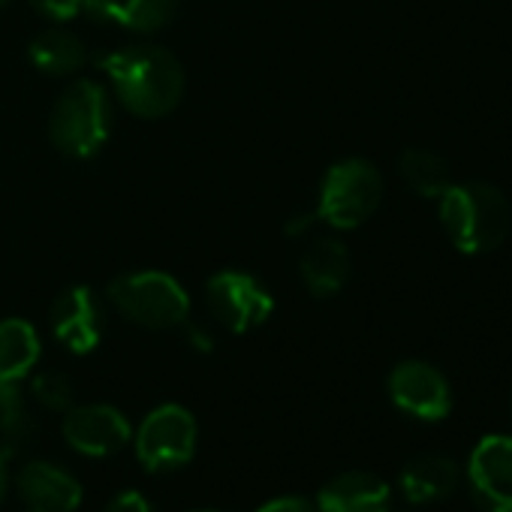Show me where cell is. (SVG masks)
Returning <instances> with one entry per match:
<instances>
[{
    "instance_id": "obj_1",
    "label": "cell",
    "mask_w": 512,
    "mask_h": 512,
    "mask_svg": "<svg viewBox=\"0 0 512 512\" xmlns=\"http://www.w3.org/2000/svg\"><path fill=\"white\" fill-rule=\"evenodd\" d=\"M118 100L139 118L169 115L184 94V70L178 58L160 46H130L97 58Z\"/></svg>"
},
{
    "instance_id": "obj_2",
    "label": "cell",
    "mask_w": 512,
    "mask_h": 512,
    "mask_svg": "<svg viewBox=\"0 0 512 512\" xmlns=\"http://www.w3.org/2000/svg\"><path fill=\"white\" fill-rule=\"evenodd\" d=\"M440 223L461 253L476 256L503 244L512 208L506 196L485 181L449 184L440 193Z\"/></svg>"
},
{
    "instance_id": "obj_3",
    "label": "cell",
    "mask_w": 512,
    "mask_h": 512,
    "mask_svg": "<svg viewBox=\"0 0 512 512\" xmlns=\"http://www.w3.org/2000/svg\"><path fill=\"white\" fill-rule=\"evenodd\" d=\"M112 130V106L109 94L94 79L73 82L55 103L49 133L61 154L85 160L94 157Z\"/></svg>"
},
{
    "instance_id": "obj_4",
    "label": "cell",
    "mask_w": 512,
    "mask_h": 512,
    "mask_svg": "<svg viewBox=\"0 0 512 512\" xmlns=\"http://www.w3.org/2000/svg\"><path fill=\"white\" fill-rule=\"evenodd\" d=\"M109 302L136 326L175 329L190 317V299L184 287L163 272H133L109 284Z\"/></svg>"
},
{
    "instance_id": "obj_5",
    "label": "cell",
    "mask_w": 512,
    "mask_h": 512,
    "mask_svg": "<svg viewBox=\"0 0 512 512\" xmlns=\"http://www.w3.org/2000/svg\"><path fill=\"white\" fill-rule=\"evenodd\" d=\"M380 196L383 178L374 163L359 157L341 160L323 178L317 217L335 229H356L377 211Z\"/></svg>"
},
{
    "instance_id": "obj_6",
    "label": "cell",
    "mask_w": 512,
    "mask_h": 512,
    "mask_svg": "<svg viewBox=\"0 0 512 512\" xmlns=\"http://www.w3.org/2000/svg\"><path fill=\"white\" fill-rule=\"evenodd\" d=\"M196 452V419L181 404L154 407L136 431V458L151 473H175Z\"/></svg>"
},
{
    "instance_id": "obj_7",
    "label": "cell",
    "mask_w": 512,
    "mask_h": 512,
    "mask_svg": "<svg viewBox=\"0 0 512 512\" xmlns=\"http://www.w3.org/2000/svg\"><path fill=\"white\" fill-rule=\"evenodd\" d=\"M205 302L214 320L235 335L263 326L275 308L272 293L244 272H217L205 287Z\"/></svg>"
},
{
    "instance_id": "obj_8",
    "label": "cell",
    "mask_w": 512,
    "mask_h": 512,
    "mask_svg": "<svg viewBox=\"0 0 512 512\" xmlns=\"http://www.w3.org/2000/svg\"><path fill=\"white\" fill-rule=\"evenodd\" d=\"M470 497L482 512H512V437L488 434L467 461Z\"/></svg>"
},
{
    "instance_id": "obj_9",
    "label": "cell",
    "mask_w": 512,
    "mask_h": 512,
    "mask_svg": "<svg viewBox=\"0 0 512 512\" xmlns=\"http://www.w3.org/2000/svg\"><path fill=\"white\" fill-rule=\"evenodd\" d=\"M389 398L398 410L422 422H440L452 410V389L446 377L419 359L401 362L389 374Z\"/></svg>"
},
{
    "instance_id": "obj_10",
    "label": "cell",
    "mask_w": 512,
    "mask_h": 512,
    "mask_svg": "<svg viewBox=\"0 0 512 512\" xmlns=\"http://www.w3.org/2000/svg\"><path fill=\"white\" fill-rule=\"evenodd\" d=\"M61 431L67 446L88 458H109L130 440V422L112 404H73L64 413Z\"/></svg>"
},
{
    "instance_id": "obj_11",
    "label": "cell",
    "mask_w": 512,
    "mask_h": 512,
    "mask_svg": "<svg viewBox=\"0 0 512 512\" xmlns=\"http://www.w3.org/2000/svg\"><path fill=\"white\" fill-rule=\"evenodd\" d=\"M103 305L91 287H70L52 305V332L70 353H91L103 338Z\"/></svg>"
},
{
    "instance_id": "obj_12",
    "label": "cell",
    "mask_w": 512,
    "mask_h": 512,
    "mask_svg": "<svg viewBox=\"0 0 512 512\" xmlns=\"http://www.w3.org/2000/svg\"><path fill=\"white\" fill-rule=\"evenodd\" d=\"M16 491L28 512H76L82 503L79 479L52 461H28L16 476Z\"/></svg>"
},
{
    "instance_id": "obj_13",
    "label": "cell",
    "mask_w": 512,
    "mask_h": 512,
    "mask_svg": "<svg viewBox=\"0 0 512 512\" xmlns=\"http://www.w3.org/2000/svg\"><path fill=\"white\" fill-rule=\"evenodd\" d=\"M320 512H392L389 485L368 470H347L332 476L317 494Z\"/></svg>"
},
{
    "instance_id": "obj_14",
    "label": "cell",
    "mask_w": 512,
    "mask_h": 512,
    "mask_svg": "<svg viewBox=\"0 0 512 512\" xmlns=\"http://www.w3.org/2000/svg\"><path fill=\"white\" fill-rule=\"evenodd\" d=\"M181 7V0H85L82 10L109 25H121L133 34H157Z\"/></svg>"
},
{
    "instance_id": "obj_15",
    "label": "cell",
    "mask_w": 512,
    "mask_h": 512,
    "mask_svg": "<svg viewBox=\"0 0 512 512\" xmlns=\"http://www.w3.org/2000/svg\"><path fill=\"white\" fill-rule=\"evenodd\" d=\"M461 467L446 455H419L401 467L398 485L410 503H437L455 494Z\"/></svg>"
},
{
    "instance_id": "obj_16",
    "label": "cell",
    "mask_w": 512,
    "mask_h": 512,
    "mask_svg": "<svg viewBox=\"0 0 512 512\" xmlns=\"http://www.w3.org/2000/svg\"><path fill=\"white\" fill-rule=\"evenodd\" d=\"M350 278V250L335 238H317L302 256V281L317 299L341 293Z\"/></svg>"
},
{
    "instance_id": "obj_17",
    "label": "cell",
    "mask_w": 512,
    "mask_h": 512,
    "mask_svg": "<svg viewBox=\"0 0 512 512\" xmlns=\"http://www.w3.org/2000/svg\"><path fill=\"white\" fill-rule=\"evenodd\" d=\"M28 55L34 67L46 76H70L82 70V64L88 61L85 43L73 31H64V28H49L40 37H34Z\"/></svg>"
},
{
    "instance_id": "obj_18",
    "label": "cell",
    "mask_w": 512,
    "mask_h": 512,
    "mask_svg": "<svg viewBox=\"0 0 512 512\" xmlns=\"http://www.w3.org/2000/svg\"><path fill=\"white\" fill-rule=\"evenodd\" d=\"M40 359L37 329L25 320L0 323V383H19Z\"/></svg>"
},
{
    "instance_id": "obj_19",
    "label": "cell",
    "mask_w": 512,
    "mask_h": 512,
    "mask_svg": "<svg viewBox=\"0 0 512 512\" xmlns=\"http://www.w3.org/2000/svg\"><path fill=\"white\" fill-rule=\"evenodd\" d=\"M37 440V419L28 413L19 383H0V455L13 458Z\"/></svg>"
},
{
    "instance_id": "obj_20",
    "label": "cell",
    "mask_w": 512,
    "mask_h": 512,
    "mask_svg": "<svg viewBox=\"0 0 512 512\" xmlns=\"http://www.w3.org/2000/svg\"><path fill=\"white\" fill-rule=\"evenodd\" d=\"M398 172L413 193L428 196V199H440V193L452 184L446 160L425 148H407L398 157Z\"/></svg>"
},
{
    "instance_id": "obj_21",
    "label": "cell",
    "mask_w": 512,
    "mask_h": 512,
    "mask_svg": "<svg viewBox=\"0 0 512 512\" xmlns=\"http://www.w3.org/2000/svg\"><path fill=\"white\" fill-rule=\"evenodd\" d=\"M31 392L46 410H61V413H67L73 407V395H76V389H73V383H70V377L64 371L37 374Z\"/></svg>"
},
{
    "instance_id": "obj_22",
    "label": "cell",
    "mask_w": 512,
    "mask_h": 512,
    "mask_svg": "<svg viewBox=\"0 0 512 512\" xmlns=\"http://www.w3.org/2000/svg\"><path fill=\"white\" fill-rule=\"evenodd\" d=\"M34 10L43 13L46 19H55V22H67L73 19L76 13H82V4L85 0H31Z\"/></svg>"
},
{
    "instance_id": "obj_23",
    "label": "cell",
    "mask_w": 512,
    "mask_h": 512,
    "mask_svg": "<svg viewBox=\"0 0 512 512\" xmlns=\"http://www.w3.org/2000/svg\"><path fill=\"white\" fill-rule=\"evenodd\" d=\"M103 512H154V509H151V503L139 491H121V494H115L106 503Z\"/></svg>"
},
{
    "instance_id": "obj_24",
    "label": "cell",
    "mask_w": 512,
    "mask_h": 512,
    "mask_svg": "<svg viewBox=\"0 0 512 512\" xmlns=\"http://www.w3.org/2000/svg\"><path fill=\"white\" fill-rule=\"evenodd\" d=\"M256 512H320L314 500L308 497H299V494H290V497H278L266 506H260Z\"/></svg>"
},
{
    "instance_id": "obj_25",
    "label": "cell",
    "mask_w": 512,
    "mask_h": 512,
    "mask_svg": "<svg viewBox=\"0 0 512 512\" xmlns=\"http://www.w3.org/2000/svg\"><path fill=\"white\" fill-rule=\"evenodd\" d=\"M187 338H190V344H196V347H202V350H208V347H211L208 335H205L202 329H196V326H187Z\"/></svg>"
},
{
    "instance_id": "obj_26",
    "label": "cell",
    "mask_w": 512,
    "mask_h": 512,
    "mask_svg": "<svg viewBox=\"0 0 512 512\" xmlns=\"http://www.w3.org/2000/svg\"><path fill=\"white\" fill-rule=\"evenodd\" d=\"M7 488H10V473H7V458L0 455V503L7 497Z\"/></svg>"
},
{
    "instance_id": "obj_27",
    "label": "cell",
    "mask_w": 512,
    "mask_h": 512,
    "mask_svg": "<svg viewBox=\"0 0 512 512\" xmlns=\"http://www.w3.org/2000/svg\"><path fill=\"white\" fill-rule=\"evenodd\" d=\"M196 512H217V509H196Z\"/></svg>"
},
{
    "instance_id": "obj_28",
    "label": "cell",
    "mask_w": 512,
    "mask_h": 512,
    "mask_svg": "<svg viewBox=\"0 0 512 512\" xmlns=\"http://www.w3.org/2000/svg\"><path fill=\"white\" fill-rule=\"evenodd\" d=\"M10 4V0H0V7H7Z\"/></svg>"
}]
</instances>
